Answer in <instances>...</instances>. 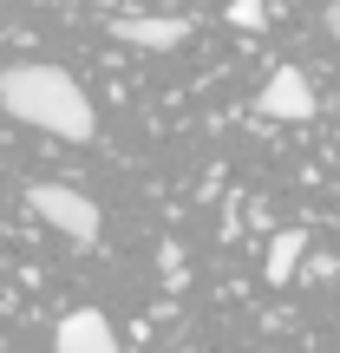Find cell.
<instances>
[{"label": "cell", "instance_id": "1", "mask_svg": "<svg viewBox=\"0 0 340 353\" xmlns=\"http://www.w3.org/2000/svg\"><path fill=\"white\" fill-rule=\"evenodd\" d=\"M0 105H7L20 125L52 131V138H66V144H92V131H99L86 85L66 79L59 65H7V72H0Z\"/></svg>", "mask_w": 340, "mask_h": 353}, {"label": "cell", "instance_id": "2", "mask_svg": "<svg viewBox=\"0 0 340 353\" xmlns=\"http://www.w3.org/2000/svg\"><path fill=\"white\" fill-rule=\"evenodd\" d=\"M26 203H33V216L39 223H52L59 236H72V242H99V203L86 196V190H72V183H33L26 190Z\"/></svg>", "mask_w": 340, "mask_h": 353}, {"label": "cell", "instance_id": "3", "mask_svg": "<svg viewBox=\"0 0 340 353\" xmlns=\"http://www.w3.org/2000/svg\"><path fill=\"white\" fill-rule=\"evenodd\" d=\"M255 112L281 118V125H308V118H314V92H308V79L294 72V65H275V79H268L262 99H255Z\"/></svg>", "mask_w": 340, "mask_h": 353}, {"label": "cell", "instance_id": "4", "mask_svg": "<svg viewBox=\"0 0 340 353\" xmlns=\"http://www.w3.org/2000/svg\"><path fill=\"white\" fill-rule=\"evenodd\" d=\"M112 33L125 46H151V52H170L190 39V20H170V13H112Z\"/></svg>", "mask_w": 340, "mask_h": 353}, {"label": "cell", "instance_id": "5", "mask_svg": "<svg viewBox=\"0 0 340 353\" xmlns=\"http://www.w3.org/2000/svg\"><path fill=\"white\" fill-rule=\"evenodd\" d=\"M52 353H118V334L99 307H72L52 334Z\"/></svg>", "mask_w": 340, "mask_h": 353}, {"label": "cell", "instance_id": "6", "mask_svg": "<svg viewBox=\"0 0 340 353\" xmlns=\"http://www.w3.org/2000/svg\"><path fill=\"white\" fill-rule=\"evenodd\" d=\"M301 262H308V229H281L275 242H268V281H294L301 275Z\"/></svg>", "mask_w": 340, "mask_h": 353}, {"label": "cell", "instance_id": "7", "mask_svg": "<svg viewBox=\"0 0 340 353\" xmlns=\"http://www.w3.org/2000/svg\"><path fill=\"white\" fill-rule=\"evenodd\" d=\"M223 20L236 26V33H262V26H268V13H262V0H229V7H223Z\"/></svg>", "mask_w": 340, "mask_h": 353}, {"label": "cell", "instance_id": "8", "mask_svg": "<svg viewBox=\"0 0 340 353\" xmlns=\"http://www.w3.org/2000/svg\"><path fill=\"white\" fill-rule=\"evenodd\" d=\"M321 20H328V33L340 39V0H328V13H321Z\"/></svg>", "mask_w": 340, "mask_h": 353}, {"label": "cell", "instance_id": "9", "mask_svg": "<svg viewBox=\"0 0 340 353\" xmlns=\"http://www.w3.org/2000/svg\"><path fill=\"white\" fill-rule=\"evenodd\" d=\"M92 7H112V0H92Z\"/></svg>", "mask_w": 340, "mask_h": 353}]
</instances>
